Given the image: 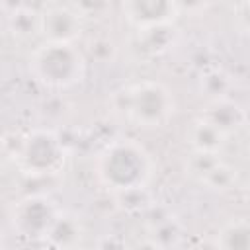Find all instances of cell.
Listing matches in <instances>:
<instances>
[{
  "label": "cell",
  "mask_w": 250,
  "mask_h": 250,
  "mask_svg": "<svg viewBox=\"0 0 250 250\" xmlns=\"http://www.w3.org/2000/svg\"><path fill=\"white\" fill-rule=\"evenodd\" d=\"M154 170L156 162L146 146L127 137L109 141L94 160L96 180L111 195L148 188Z\"/></svg>",
  "instance_id": "cell-1"
},
{
  "label": "cell",
  "mask_w": 250,
  "mask_h": 250,
  "mask_svg": "<svg viewBox=\"0 0 250 250\" xmlns=\"http://www.w3.org/2000/svg\"><path fill=\"white\" fill-rule=\"evenodd\" d=\"M176 109L174 92L160 80L145 78L125 84L111 94V111L139 129H160L168 125Z\"/></svg>",
  "instance_id": "cell-2"
},
{
  "label": "cell",
  "mask_w": 250,
  "mask_h": 250,
  "mask_svg": "<svg viewBox=\"0 0 250 250\" xmlns=\"http://www.w3.org/2000/svg\"><path fill=\"white\" fill-rule=\"evenodd\" d=\"M88 59L76 43L43 41L27 59L29 74L49 90H68L86 76Z\"/></svg>",
  "instance_id": "cell-3"
},
{
  "label": "cell",
  "mask_w": 250,
  "mask_h": 250,
  "mask_svg": "<svg viewBox=\"0 0 250 250\" xmlns=\"http://www.w3.org/2000/svg\"><path fill=\"white\" fill-rule=\"evenodd\" d=\"M12 158L25 176L45 178L59 174L68 158V150L53 129H33L21 137Z\"/></svg>",
  "instance_id": "cell-4"
},
{
  "label": "cell",
  "mask_w": 250,
  "mask_h": 250,
  "mask_svg": "<svg viewBox=\"0 0 250 250\" xmlns=\"http://www.w3.org/2000/svg\"><path fill=\"white\" fill-rule=\"evenodd\" d=\"M59 211L61 209L49 195L33 193L14 201L10 209V223L14 232L23 238H45Z\"/></svg>",
  "instance_id": "cell-5"
},
{
  "label": "cell",
  "mask_w": 250,
  "mask_h": 250,
  "mask_svg": "<svg viewBox=\"0 0 250 250\" xmlns=\"http://www.w3.org/2000/svg\"><path fill=\"white\" fill-rule=\"evenodd\" d=\"M84 20L70 6H51L39 14L37 35L43 41L76 43L82 35Z\"/></svg>",
  "instance_id": "cell-6"
},
{
  "label": "cell",
  "mask_w": 250,
  "mask_h": 250,
  "mask_svg": "<svg viewBox=\"0 0 250 250\" xmlns=\"http://www.w3.org/2000/svg\"><path fill=\"white\" fill-rule=\"evenodd\" d=\"M119 8L133 29L172 23L178 18L174 0H119Z\"/></svg>",
  "instance_id": "cell-7"
},
{
  "label": "cell",
  "mask_w": 250,
  "mask_h": 250,
  "mask_svg": "<svg viewBox=\"0 0 250 250\" xmlns=\"http://www.w3.org/2000/svg\"><path fill=\"white\" fill-rule=\"evenodd\" d=\"M197 115L203 117V119H207L227 139H230L232 135L240 133L246 127V111L230 96L217 98V100H207L205 107Z\"/></svg>",
  "instance_id": "cell-8"
},
{
  "label": "cell",
  "mask_w": 250,
  "mask_h": 250,
  "mask_svg": "<svg viewBox=\"0 0 250 250\" xmlns=\"http://www.w3.org/2000/svg\"><path fill=\"white\" fill-rule=\"evenodd\" d=\"M178 39V27L176 23H160V25H148L135 29L133 35V49L139 55L156 57L166 53Z\"/></svg>",
  "instance_id": "cell-9"
},
{
  "label": "cell",
  "mask_w": 250,
  "mask_h": 250,
  "mask_svg": "<svg viewBox=\"0 0 250 250\" xmlns=\"http://www.w3.org/2000/svg\"><path fill=\"white\" fill-rule=\"evenodd\" d=\"M227 137L213 127L207 119L195 115L193 121L186 129V143L189 150H199V152H223L227 145Z\"/></svg>",
  "instance_id": "cell-10"
},
{
  "label": "cell",
  "mask_w": 250,
  "mask_h": 250,
  "mask_svg": "<svg viewBox=\"0 0 250 250\" xmlns=\"http://www.w3.org/2000/svg\"><path fill=\"white\" fill-rule=\"evenodd\" d=\"M84 236V225L82 221L66 211H59L55 223L51 225L49 232L45 234V244L55 246V248H70L78 246Z\"/></svg>",
  "instance_id": "cell-11"
},
{
  "label": "cell",
  "mask_w": 250,
  "mask_h": 250,
  "mask_svg": "<svg viewBox=\"0 0 250 250\" xmlns=\"http://www.w3.org/2000/svg\"><path fill=\"white\" fill-rule=\"evenodd\" d=\"M146 229H148V236L152 238V244L160 246V248L178 246L182 236H184L182 223L178 221V217H174L170 213H164V215H158L156 219H150Z\"/></svg>",
  "instance_id": "cell-12"
},
{
  "label": "cell",
  "mask_w": 250,
  "mask_h": 250,
  "mask_svg": "<svg viewBox=\"0 0 250 250\" xmlns=\"http://www.w3.org/2000/svg\"><path fill=\"white\" fill-rule=\"evenodd\" d=\"M215 246L223 250H248L250 248V225L246 217L230 219L221 227L215 238Z\"/></svg>",
  "instance_id": "cell-13"
},
{
  "label": "cell",
  "mask_w": 250,
  "mask_h": 250,
  "mask_svg": "<svg viewBox=\"0 0 250 250\" xmlns=\"http://www.w3.org/2000/svg\"><path fill=\"white\" fill-rule=\"evenodd\" d=\"M232 78L229 72H225L219 66L205 68L199 78H197V88L207 100H217V98H227L232 92Z\"/></svg>",
  "instance_id": "cell-14"
},
{
  "label": "cell",
  "mask_w": 250,
  "mask_h": 250,
  "mask_svg": "<svg viewBox=\"0 0 250 250\" xmlns=\"http://www.w3.org/2000/svg\"><path fill=\"white\" fill-rule=\"evenodd\" d=\"M8 31L18 39H29L39 31V12L31 8H16L6 20Z\"/></svg>",
  "instance_id": "cell-15"
},
{
  "label": "cell",
  "mask_w": 250,
  "mask_h": 250,
  "mask_svg": "<svg viewBox=\"0 0 250 250\" xmlns=\"http://www.w3.org/2000/svg\"><path fill=\"white\" fill-rule=\"evenodd\" d=\"M113 197H115L117 205L127 213H145V211H148L152 207V197H150L148 188L113 193Z\"/></svg>",
  "instance_id": "cell-16"
},
{
  "label": "cell",
  "mask_w": 250,
  "mask_h": 250,
  "mask_svg": "<svg viewBox=\"0 0 250 250\" xmlns=\"http://www.w3.org/2000/svg\"><path fill=\"white\" fill-rule=\"evenodd\" d=\"M70 8L82 18V20H88V18H102L107 8H109V2L107 0H70Z\"/></svg>",
  "instance_id": "cell-17"
},
{
  "label": "cell",
  "mask_w": 250,
  "mask_h": 250,
  "mask_svg": "<svg viewBox=\"0 0 250 250\" xmlns=\"http://www.w3.org/2000/svg\"><path fill=\"white\" fill-rule=\"evenodd\" d=\"M88 51L98 62H111L115 59L117 47L109 37H96V39L90 41Z\"/></svg>",
  "instance_id": "cell-18"
},
{
  "label": "cell",
  "mask_w": 250,
  "mask_h": 250,
  "mask_svg": "<svg viewBox=\"0 0 250 250\" xmlns=\"http://www.w3.org/2000/svg\"><path fill=\"white\" fill-rule=\"evenodd\" d=\"M209 0H174L176 4V10H178V16L182 14H188V16H195L199 12L205 10Z\"/></svg>",
  "instance_id": "cell-19"
},
{
  "label": "cell",
  "mask_w": 250,
  "mask_h": 250,
  "mask_svg": "<svg viewBox=\"0 0 250 250\" xmlns=\"http://www.w3.org/2000/svg\"><path fill=\"white\" fill-rule=\"evenodd\" d=\"M8 158H12V148H10L8 141H6V137L0 135V166H2Z\"/></svg>",
  "instance_id": "cell-20"
},
{
  "label": "cell",
  "mask_w": 250,
  "mask_h": 250,
  "mask_svg": "<svg viewBox=\"0 0 250 250\" xmlns=\"http://www.w3.org/2000/svg\"><path fill=\"white\" fill-rule=\"evenodd\" d=\"M6 246V240H4V234H2V230H0V248H4Z\"/></svg>",
  "instance_id": "cell-21"
}]
</instances>
